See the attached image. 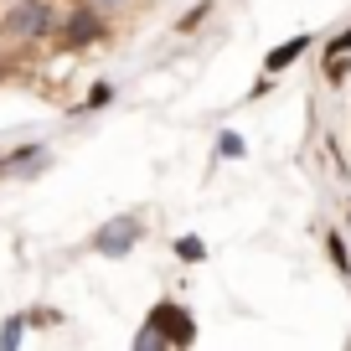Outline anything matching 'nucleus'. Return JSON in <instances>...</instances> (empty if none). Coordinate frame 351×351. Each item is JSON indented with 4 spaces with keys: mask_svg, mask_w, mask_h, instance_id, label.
<instances>
[{
    "mask_svg": "<svg viewBox=\"0 0 351 351\" xmlns=\"http://www.w3.org/2000/svg\"><path fill=\"white\" fill-rule=\"evenodd\" d=\"M197 341V320L186 305L176 300H155L150 305V326L134 336V346H191Z\"/></svg>",
    "mask_w": 351,
    "mask_h": 351,
    "instance_id": "nucleus-1",
    "label": "nucleus"
},
{
    "mask_svg": "<svg viewBox=\"0 0 351 351\" xmlns=\"http://www.w3.org/2000/svg\"><path fill=\"white\" fill-rule=\"evenodd\" d=\"M57 47L62 52H88V47H99L104 36H109V16L93 5V0H83V5H73L67 16H57Z\"/></svg>",
    "mask_w": 351,
    "mask_h": 351,
    "instance_id": "nucleus-2",
    "label": "nucleus"
},
{
    "mask_svg": "<svg viewBox=\"0 0 351 351\" xmlns=\"http://www.w3.org/2000/svg\"><path fill=\"white\" fill-rule=\"evenodd\" d=\"M52 26H57L52 0H16L0 21V32L16 36V42H42V36H52Z\"/></svg>",
    "mask_w": 351,
    "mask_h": 351,
    "instance_id": "nucleus-3",
    "label": "nucleus"
},
{
    "mask_svg": "<svg viewBox=\"0 0 351 351\" xmlns=\"http://www.w3.org/2000/svg\"><path fill=\"white\" fill-rule=\"evenodd\" d=\"M145 222L134 217V212H124V217H109L99 232H93V253H104V258H124V253L140 243Z\"/></svg>",
    "mask_w": 351,
    "mask_h": 351,
    "instance_id": "nucleus-4",
    "label": "nucleus"
},
{
    "mask_svg": "<svg viewBox=\"0 0 351 351\" xmlns=\"http://www.w3.org/2000/svg\"><path fill=\"white\" fill-rule=\"evenodd\" d=\"M310 47H315V36H310V32H300V36H289V42H279L274 52L263 57V73H269V77H279V73H285V67H295L300 57L310 52Z\"/></svg>",
    "mask_w": 351,
    "mask_h": 351,
    "instance_id": "nucleus-5",
    "label": "nucleus"
},
{
    "mask_svg": "<svg viewBox=\"0 0 351 351\" xmlns=\"http://www.w3.org/2000/svg\"><path fill=\"white\" fill-rule=\"evenodd\" d=\"M326 253H330V263H336V274L351 279V248H346V238H341V232H326Z\"/></svg>",
    "mask_w": 351,
    "mask_h": 351,
    "instance_id": "nucleus-6",
    "label": "nucleus"
},
{
    "mask_svg": "<svg viewBox=\"0 0 351 351\" xmlns=\"http://www.w3.org/2000/svg\"><path fill=\"white\" fill-rule=\"evenodd\" d=\"M104 104H114V83H104V77H99V83L88 88V99H83V109H77V114H93V109H104Z\"/></svg>",
    "mask_w": 351,
    "mask_h": 351,
    "instance_id": "nucleus-7",
    "label": "nucleus"
},
{
    "mask_svg": "<svg viewBox=\"0 0 351 351\" xmlns=\"http://www.w3.org/2000/svg\"><path fill=\"white\" fill-rule=\"evenodd\" d=\"M243 150H248V145H243L238 130H222V134H217V160H238Z\"/></svg>",
    "mask_w": 351,
    "mask_h": 351,
    "instance_id": "nucleus-8",
    "label": "nucleus"
},
{
    "mask_svg": "<svg viewBox=\"0 0 351 351\" xmlns=\"http://www.w3.org/2000/svg\"><path fill=\"white\" fill-rule=\"evenodd\" d=\"M207 16H212V0H202V5H191V11L181 16V21H176V32H181V36H191L202 21H207Z\"/></svg>",
    "mask_w": 351,
    "mask_h": 351,
    "instance_id": "nucleus-9",
    "label": "nucleus"
},
{
    "mask_svg": "<svg viewBox=\"0 0 351 351\" xmlns=\"http://www.w3.org/2000/svg\"><path fill=\"white\" fill-rule=\"evenodd\" d=\"M176 258L202 263V258H207V243H202V238H191V232H186V238H176Z\"/></svg>",
    "mask_w": 351,
    "mask_h": 351,
    "instance_id": "nucleus-10",
    "label": "nucleus"
},
{
    "mask_svg": "<svg viewBox=\"0 0 351 351\" xmlns=\"http://www.w3.org/2000/svg\"><path fill=\"white\" fill-rule=\"evenodd\" d=\"M346 73H351V52L326 57V83H330V88H336V83H346Z\"/></svg>",
    "mask_w": 351,
    "mask_h": 351,
    "instance_id": "nucleus-11",
    "label": "nucleus"
},
{
    "mask_svg": "<svg viewBox=\"0 0 351 351\" xmlns=\"http://www.w3.org/2000/svg\"><path fill=\"white\" fill-rule=\"evenodd\" d=\"M21 326H26V315H11V320H5V330H0V346H16V341H21Z\"/></svg>",
    "mask_w": 351,
    "mask_h": 351,
    "instance_id": "nucleus-12",
    "label": "nucleus"
},
{
    "mask_svg": "<svg viewBox=\"0 0 351 351\" xmlns=\"http://www.w3.org/2000/svg\"><path fill=\"white\" fill-rule=\"evenodd\" d=\"M341 52H351V26H346V32H336V36L326 42V57H341Z\"/></svg>",
    "mask_w": 351,
    "mask_h": 351,
    "instance_id": "nucleus-13",
    "label": "nucleus"
},
{
    "mask_svg": "<svg viewBox=\"0 0 351 351\" xmlns=\"http://www.w3.org/2000/svg\"><path fill=\"white\" fill-rule=\"evenodd\" d=\"M93 5H99V11H104V5H124V0H93Z\"/></svg>",
    "mask_w": 351,
    "mask_h": 351,
    "instance_id": "nucleus-14",
    "label": "nucleus"
},
{
    "mask_svg": "<svg viewBox=\"0 0 351 351\" xmlns=\"http://www.w3.org/2000/svg\"><path fill=\"white\" fill-rule=\"evenodd\" d=\"M0 176H5V155H0Z\"/></svg>",
    "mask_w": 351,
    "mask_h": 351,
    "instance_id": "nucleus-15",
    "label": "nucleus"
}]
</instances>
